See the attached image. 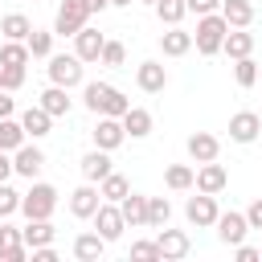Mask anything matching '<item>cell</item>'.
Instances as JSON below:
<instances>
[{
  "label": "cell",
  "instance_id": "6da1fadb",
  "mask_svg": "<svg viewBox=\"0 0 262 262\" xmlns=\"http://www.w3.org/2000/svg\"><path fill=\"white\" fill-rule=\"evenodd\" d=\"M86 106H90V111H102V115H123L131 102H127L115 86H106V82H90V86H86Z\"/></svg>",
  "mask_w": 262,
  "mask_h": 262
},
{
  "label": "cell",
  "instance_id": "7a4b0ae2",
  "mask_svg": "<svg viewBox=\"0 0 262 262\" xmlns=\"http://www.w3.org/2000/svg\"><path fill=\"white\" fill-rule=\"evenodd\" d=\"M225 16H213V12H205L201 16V25H196V49L201 53H213V49H221V41H225Z\"/></svg>",
  "mask_w": 262,
  "mask_h": 262
},
{
  "label": "cell",
  "instance_id": "3957f363",
  "mask_svg": "<svg viewBox=\"0 0 262 262\" xmlns=\"http://www.w3.org/2000/svg\"><path fill=\"white\" fill-rule=\"evenodd\" d=\"M53 201H57V192H53L49 184H33V192L20 201V209H25L29 217H49V213H53Z\"/></svg>",
  "mask_w": 262,
  "mask_h": 262
},
{
  "label": "cell",
  "instance_id": "277c9868",
  "mask_svg": "<svg viewBox=\"0 0 262 262\" xmlns=\"http://www.w3.org/2000/svg\"><path fill=\"white\" fill-rule=\"evenodd\" d=\"M86 25V4L82 0H66L57 8V33H78Z\"/></svg>",
  "mask_w": 262,
  "mask_h": 262
},
{
  "label": "cell",
  "instance_id": "5b68a950",
  "mask_svg": "<svg viewBox=\"0 0 262 262\" xmlns=\"http://www.w3.org/2000/svg\"><path fill=\"white\" fill-rule=\"evenodd\" d=\"M49 78H53L57 86H74V82L82 78L78 57H53V61H49Z\"/></svg>",
  "mask_w": 262,
  "mask_h": 262
},
{
  "label": "cell",
  "instance_id": "8992f818",
  "mask_svg": "<svg viewBox=\"0 0 262 262\" xmlns=\"http://www.w3.org/2000/svg\"><path fill=\"white\" fill-rule=\"evenodd\" d=\"M258 127H262V123H258L254 111H237V115L229 119V135H233L237 143H250V139L258 135Z\"/></svg>",
  "mask_w": 262,
  "mask_h": 262
},
{
  "label": "cell",
  "instance_id": "52a82bcc",
  "mask_svg": "<svg viewBox=\"0 0 262 262\" xmlns=\"http://www.w3.org/2000/svg\"><path fill=\"white\" fill-rule=\"evenodd\" d=\"M94 221H98V233H102L106 242L123 233V213H119L115 205H98V209H94Z\"/></svg>",
  "mask_w": 262,
  "mask_h": 262
},
{
  "label": "cell",
  "instance_id": "ba28073f",
  "mask_svg": "<svg viewBox=\"0 0 262 262\" xmlns=\"http://www.w3.org/2000/svg\"><path fill=\"white\" fill-rule=\"evenodd\" d=\"M246 229H250V221H246L242 213H225V217H217V233H221V242H229V246H237V242L246 237Z\"/></svg>",
  "mask_w": 262,
  "mask_h": 262
},
{
  "label": "cell",
  "instance_id": "9c48e42d",
  "mask_svg": "<svg viewBox=\"0 0 262 262\" xmlns=\"http://www.w3.org/2000/svg\"><path fill=\"white\" fill-rule=\"evenodd\" d=\"M192 180H196V188H201V192H221V188H225V168H221V164H213V160H205V168H201Z\"/></svg>",
  "mask_w": 262,
  "mask_h": 262
},
{
  "label": "cell",
  "instance_id": "30bf717a",
  "mask_svg": "<svg viewBox=\"0 0 262 262\" xmlns=\"http://www.w3.org/2000/svg\"><path fill=\"white\" fill-rule=\"evenodd\" d=\"M188 221H192V225H213V221H217L213 192H205V196H192V201H188Z\"/></svg>",
  "mask_w": 262,
  "mask_h": 262
},
{
  "label": "cell",
  "instance_id": "8fae6325",
  "mask_svg": "<svg viewBox=\"0 0 262 262\" xmlns=\"http://www.w3.org/2000/svg\"><path fill=\"white\" fill-rule=\"evenodd\" d=\"M119 213H123V225H143V217H147V196L127 192L123 205H119Z\"/></svg>",
  "mask_w": 262,
  "mask_h": 262
},
{
  "label": "cell",
  "instance_id": "7c38bea8",
  "mask_svg": "<svg viewBox=\"0 0 262 262\" xmlns=\"http://www.w3.org/2000/svg\"><path fill=\"white\" fill-rule=\"evenodd\" d=\"M156 246H160V258H184L188 254V237L180 229H164Z\"/></svg>",
  "mask_w": 262,
  "mask_h": 262
},
{
  "label": "cell",
  "instance_id": "4fadbf2b",
  "mask_svg": "<svg viewBox=\"0 0 262 262\" xmlns=\"http://www.w3.org/2000/svg\"><path fill=\"white\" fill-rule=\"evenodd\" d=\"M0 258H4V262H20V258H25L20 229H12V225H0Z\"/></svg>",
  "mask_w": 262,
  "mask_h": 262
},
{
  "label": "cell",
  "instance_id": "5bb4252c",
  "mask_svg": "<svg viewBox=\"0 0 262 262\" xmlns=\"http://www.w3.org/2000/svg\"><path fill=\"white\" fill-rule=\"evenodd\" d=\"M49 237H53V225H49L45 217H29V225L20 229V242H25V246H45Z\"/></svg>",
  "mask_w": 262,
  "mask_h": 262
},
{
  "label": "cell",
  "instance_id": "9a60e30c",
  "mask_svg": "<svg viewBox=\"0 0 262 262\" xmlns=\"http://www.w3.org/2000/svg\"><path fill=\"white\" fill-rule=\"evenodd\" d=\"M135 82H139L143 90H164L168 74H164V66H160V61H143V66H139V74H135Z\"/></svg>",
  "mask_w": 262,
  "mask_h": 262
},
{
  "label": "cell",
  "instance_id": "2e32d148",
  "mask_svg": "<svg viewBox=\"0 0 262 262\" xmlns=\"http://www.w3.org/2000/svg\"><path fill=\"white\" fill-rule=\"evenodd\" d=\"M41 164H45L41 147H20V151H16V160H12V168H16L20 176H37V172H41Z\"/></svg>",
  "mask_w": 262,
  "mask_h": 262
},
{
  "label": "cell",
  "instance_id": "e0dca14e",
  "mask_svg": "<svg viewBox=\"0 0 262 262\" xmlns=\"http://www.w3.org/2000/svg\"><path fill=\"white\" fill-rule=\"evenodd\" d=\"M98 196H102V192H94V188L86 184V188H78V192H74V201H70V209H74L78 217H94V209L102 205Z\"/></svg>",
  "mask_w": 262,
  "mask_h": 262
},
{
  "label": "cell",
  "instance_id": "ac0fdd59",
  "mask_svg": "<svg viewBox=\"0 0 262 262\" xmlns=\"http://www.w3.org/2000/svg\"><path fill=\"white\" fill-rule=\"evenodd\" d=\"M102 246H106V237H102V233H82V237L74 242V254H78V258H86V262H94V258H102Z\"/></svg>",
  "mask_w": 262,
  "mask_h": 262
},
{
  "label": "cell",
  "instance_id": "d6986e66",
  "mask_svg": "<svg viewBox=\"0 0 262 262\" xmlns=\"http://www.w3.org/2000/svg\"><path fill=\"white\" fill-rule=\"evenodd\" d=\"M102 45H106V41H102V33H94V29H78V57H86V61H90V57H98V53H102Z\"/></svg>",
  "mask_w": 262,
  "mask_h": 262
},
{
  "label": "cell",
  "instance_id": "ffe728a7",
  "mask_svg": "<svg viewBox=\"0 0 262 262\" xmlns=\"http://www.w3.org/2000/svg\"><path fill=\"white\" fill-rule=\"evenodd\" d=\"M123 131H131V135H147V131H151V115L139 111V106H127V111H123Z\"/></svg>",
  "mask_w": 262,
  "mask_h": 262
},
{
  "label": "cell",
  "instance_id": "44dd1931",
  "mask_svg": "<svg viewBox=\"0 0 262 262\" xmlns=\"http://www.w3.org/2000/svg\"><path fill=\"white\" fill-rule=\"evenodd\" d=\"M188 151H192L201 164H205V160H217V139H213L209 131H196V135L188 139Z\"/></svg>",
  "mask_w": 262,
  "mask_h": 262
},
{
  "label": "cell",
  "instance_id": "7402d4cb",
  "mask_svg": "<svg viewBox=\"0 0 262 262\" xmlns=\"http://www.w3.org/2000/svg\"><path fill=\"white\" fill-rule=\"evenodd\" d=\"M49 119H53V115H49L45 106H29V111H25V119H20V127H25V131H33V135H45V131H49Z\"/></svg>",
  "mask_w": 262,
  "mask_h": 262
},
{
  "label": "cell",
  "instance_id": "603a6c76",
  "mask_svg": "<svg viewBox=\"0 0 262 262\" xmlns=\"http://www.w3.org/2000/svg\"><path fill=\"white\" fill-rule=\"evenodd\" d=\"M94 143H98V147H119V143H123V127H119L115 119H102L98 131H94Z\"/></svg>",
  "mask_w": 262,
  "mask_h": 262
},
{
  "label": "cell",
  "instance_id": "cb8c5ba5",
  "mask_svg": "<svg viewBox=\"0 0 262 262\" xmlns=\"http://www.w3.org/2000/svg\"><path fill=\"white\" fill-rule=\"evenodd\" d=\"M221 16H225V25H250L254 8H250V0H225Z\"/></svg>",
  "mask_w": 262,
  "mask_h": 262
},
{
  "label": "cell",
  "instance_id": "d4e9b609",
  "mask_svg": "<svg viewBox=\"0 0 262 262\" xmlns=\"http://www.w3.org/2000/svg\"><path fill=\"white\" fill-rule=\"evenodd\" d=\"M41 106H45L49 115H66V111H70V94H66L61 86H49V90L41 94Z\"/></svg>",
  "mask_w": 262,
  "mask_h": 262
},
{
  "label": "cell",
  "instance_id": "484cf974",
  "mask_svg": "<svg viewBox=\"0 0 262 262\" xmlns=\"http://www.w3.org/2000/svg\"><path fill=\"white\" fill-rule=\"evenodd\" d=\"M82 172H86V180H102L111 172V160L102 151H90V156H82Z\"/></svg>",
  "mask_w": 262,
  "mask_h": 262
},
{
  "label": "cell",
  "instance_id": "4316f807",
  "mask_svg": "<svg viewBox=\"0 0 262 262\" xmlns=\"http://www.w3.org/2000/svg\"><path fill=\"white\" fill-rule=\"evenodd\" d=\"M25 57H29V45H20L12 37L0 45V66H25Z\"/></svg>",
  "mask_w": 262,
  "mask_h": 262
},
{
  "label": "cell",
  "instance_id": "83f0119b",
  "mask_svg": "<svg viewBox=\"0 0 262 262\" xmlns=\"http://www.w3.org/2000/svg\"><path fill=\"white\" fill-rule=\"evenodd\" d=\"M12 41H20V37H29L33 33V25H29V16H20V12H12V16H4V25H0Z\"/></svg>",
  "mask_w": 262,
  "mask_h": 262
},
{
  "label": "cell",
  "instance_id": "f1b7e54d",
  "mask_svg": "<svg viewBox=\"0 0 262 262\" xmlns=\"http://www.w3.org/2000/svg\"><path fill=\"white\" fill-rule=\"evenodd\" d=\"M160 45H164V53H172V57H176V53H188L192 37H188V33H180V29H172V33H164V41H160Z\"/></svg>",
  "mask_w": 262,
  "mask_h": 262
},
{
  "label": "cell",
  "instance_id": "f546056e",
  "mask_svg": "<svg viewBox=\"0 0 262 262\" xmlns=\"http://www.w3.org/2000/svg\"><path fill=\"white\" fill-rule=\"evenodd\" d=\"M221 45H225L233 57H246L250 45H254V37H250V33H229V29H225V41H221Z\"/></svg>",
  "mask_w": 262,
  "mask_h": 262
},
{
  "label": "cell",
  "instance_id": "4dcf8cb0",
  "mask_svg": "<svg viewBox=\"0 0 262 262\" xmlns=\"http://www.w3.org/2000/svg\"><path fill=\"white\" fill-rule=\"evenodd\" d=\"M20 135H25V127H20V123H12V119H0V151L16 147V143H20Z\"/></svg>",
  "mask_w": 262,
  "mask_h": 262
},
{
  "label": "cell",
  "instance_id": "1f68e13d",
  "mask_svg": "<svg viewBox=\"0 0 262 262\" xmlns=\"http://www.w3.org/2000/svg\"><path fill=\"white\" fill-rule=\"evenodd\" d=\"M131 188H127V180L123 176H115V172H106L102 176V196H111V201H123Z\"/></svg>",
  "mask_w": 262,
  "mask_h": 262
},
{
  "label": "cell",
  "instance_id": "d6a6232c",
  "mask_svg": "<svg viewBox=\"0 0 262 262\" xmlns=\"http://www.w3.org/2000/svg\"><path fill=\"white\" fill-rule=\"evenodd\" d=\"M168 213H172V209H168V201H164V196H147V217H143L147 225H164V221H168Z\"/></svg>",
  "mask_w": 262,
  "mask_h": 262
},
{
  "label": "cell",
  "instance_id": "836d02e7",
  "mask_svg": "<svg viewBox=\"0 0 262 262\" xmlns=\"http://www.w3.org/2000/svg\"><path fill=\"white\" fill-rule=\"evenodd\" d=\"M188 184H192V168L172 164V168H168V188H188Z\"/></svg>",
  "mask_w": 262,
  "mask_h": 262
},
{
  "label": "cell",
  "instance_id": "e575fe53",
  "mask_svg": "<svg viewBox=\"0 0 262 262\" xmlns=\"http://www.w3.org/2000/svg\"><path fill=\"white\" fill-rule=\"evenodd\" d=\"M20 82H25V66H0V86L4 90L20 86Z\"/></svg>",
  "mask_w": 262,
  "mask_h": 262
},
{
  "label": "cell",
  "instance_id": "d590c367",
  "mask_svg": "<svg viewBox=\"0 0 262 262\" xmlns=\"http://www.w3.org/2000/svg\"><path fill=\"white\" fill-rule=\"evenodd\" d=\"M156 8H160L164 20H180L184 16V0H156Z\"/></svg>",
  "mask_w": 262,
  "mask_h": 262
},
{
  "label": "cell",
  "instance_id": "8d00e7d4",
  "mask_svg": "<svg viewBox=\"0 0 262 262\" xmlns=\"http://www.w3.org/2000/svg\"><path fill=\"white\" fill-rule=\"evenodd\" d=\"M16 205H20V196H16V192H12V188H8L4 180H0V217H8V213H12Z\"/></svg>",
  "mask_w": 262,
  "mask_h": 262
},
{
  "label": "cell",
  "instance_id": "74e56055",
  "mask_svg": "<svg viewBox=\"0 0 262 262\" xmlns=\"http://www.w3.org/2000/svg\"><path fill=\"white\" fill-rule=\"evenodd\" d=\"M29 53H37V57L49 53V33H37V29H33V33H29Z\"/></svg>",
  "mask_w": 262,
  "mask_h": 262
},
{
  "label": "cell",
  "instance_id": "f35d334b",
  "mask_svg": "<svg viewBox=\"0 0 262 262\" xmlns=\"http://www.w3.org/2000/svg\"><path fill=\"white\" fill-rule=\"evenodd\" d=\"M254 78H258V70H254V61H250V57H242V61H237V82H242V86H250Z\"/></svg>",
  "mask_w": 262,
  "mask_h": 262
},
{
  "label": "cell",
  "instance_id": "ab89813d",
  "mask_svg": "<svg viewBox=\"0 0 262 262\" xmlns=\"http://www.w3.org/2000/svg\"><path fill=\"white\" fill-rule=\"evenodd\" d=\"M131 258H160V246L156 242H135L131 246Z\"/></svg>",
  "mask_w": 262,
  "mask_h": 262
},
{
  "label": "cell",
  "instance_id": "60d3db41",
  "mask_svg": "<svg viewBox=\"0 0 262 262\" xmlns=\"http://www.w3.org/2000/svg\"><path fill=\"white\" fill-rule=\"evenodd\" d=\"M98 57H102V61H111V66H119V61H123V45H119V41H111V45H102V53H98Z\"/></svg>",
  "mask_w": 262,
  "mask_h": 262
},
{
  "label": "cell",
  "instance_id": "b9f144b4",
  "mask_svg": "<svg viewBox=\"0 0 262 262\" xmlns=\"http://www.w3.org/2000/svg\"><path fill=\"white\" fill-rule=\"evenodd\" d=\"M246 221H250V229H262V201H254V205H250Z\"/></svg>",
  "mask_w": 262,
  "mask_h": 262
},
{
  "label": "cell",
  "instance_id": "7bdbcfd3",
  "mask_svg": "<svg viewBox=\"0 0 262 262\" xmlns=\"http://www.w3.org/2000/svg\"><path fill=\"white\" fill-rule=\"evenodd\" d=\"M184 8H192V12H201V16H205V12H213V8H217V0H184Z\"/></svg>",
  "mask_w": 262,
  "mask_h": 262
},
{
  "label": "cell",
  "instance_id": "ee69618b",
  "mask_svg": "<svg viewBox=\"0 0 262 262\" xmlns=\"http://www.w3.org/2000/svg\"><path fill=\"white\" fill-rule=\"evenodd\" d=\"M57 254L49 250V246H33V262H53Z\"/></svg>",
  "mask_w": 262,
  "mask_h": 262
},
{
  "label": "cell",
  "instance_id": "f6af8a7d",
  "mask_svg": "<svg viewBox=\"0 0 262 262\" xmlns=\"http://www.w3.org/2000/svg\"><path fill=\"white\" fill-rule=\"evenodd\" d=\"M8 115H12V98H8V94H0V119H8Z\"/></svg>",
  "mask_w": 262,
  "mask_h": 262
},
{
  "label": "cell",
  "instance_id": "bcb514c9",
  "mask_svg": "<svg viewBox=\"0 0 262 262\" xmlns=\"http://www.w3.org/2000/svg\"><path fill=\"white\" fill-rule=\"evenodd\" d=\"M8 172H12V160L0 151V180H8Z\"/></svg>",
  "mask_w": 262,
  "mask_h": 262
},
{
  "label": "cell",
  "instance_id": "7dc6e473",
  "mask_svg": "<svg viewBox=\"0 0 262 262\" xmlns=\"http://www.w3.org/2000/svg\"><path fill=\"white\" fill-rule=\"evenodd\" d=\"M237 258H242V262H254V258H258V250H250V246H242V250H237Z\"/></svg>",
  "mask_w": 262,
  "mask_h": 262
},
{
  "label": "cell",
  "instance_id": "c3c4849f",
  "mask_svg": "<svg viewBox=\"0 0 262 262\" xmlns=\"http://www.w3.org/2000/svg\"><path fill=\"white\" fill-rule=\"evenodd\" d=\"M82 4H86V12H98V8H106L111 0H82Z\"/></svg>",
  "mask_w": 262,
  "mask_h": 262
},
{
  "label": "cell",
  "instance_id": "681fc988",
  "mask_svg": "<svg viewBox=\"0 0 262 262\" xmlns=\"http://www.w3.org/2000/svg\"><path fill=\"white\" fill-rule=\"evenodd\" d=\"M115 4H131V0H115Z\"/></svg>",
  "mask_w": 262,
  "mask_h": 262
},
{
  "label": "cell",
  "instance_id": "f907efd6",
  "mask_svg": "<svg viewBox=\"0 0 262 262\" xmlns=\"http://www.w3.org/2000/svg\"><path fill=\"white\" fill-rule=\"evenodd\" d=\"M258 258H262V250H258Z\"/></svg>",
  "mask_w": 262,
  "mask_h": 262
}]
</instances>
